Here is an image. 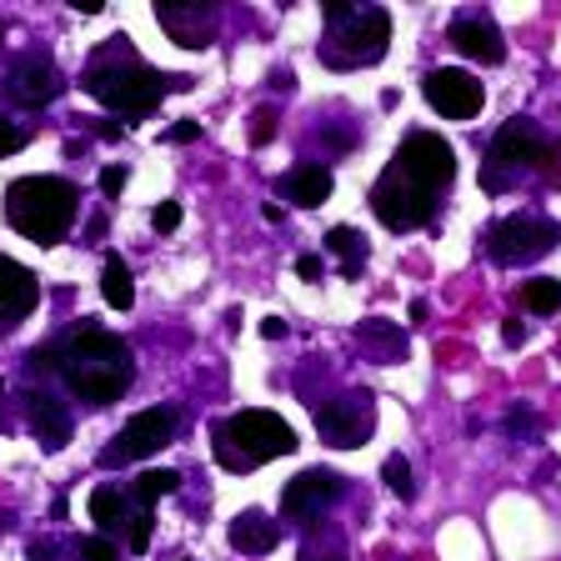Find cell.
Returning a JSON list of instances; mask_svg holds the SVG:
<instances>
[{
  "instance_id": "6da1fadb",
  "label": "cell",
  "mask_w": 561,
  "mask_h": 561,
  "mask_svg": "<svg viewBox=\"0 0 561 561\" xmlns=\"http://www.w3.org/2000/svg\"><path fill=\"white\" fill-rule=\"evenodd\" d=\"M456 181V151L451 140H442L436 130H416L397 146L391 165L376 175L371 186V210L386 231H421L436 221L442 196Z\"/></svg>"
},
{
  "instance_id": "7a4b0ae2",
  "label": "cell",
  "mask_w": 561,
  "mask_h": 561,
  "mask_svg": "<svg viewBox=\"0 0 561 561\" xmlns=\"http://www.w3.org/2000/svg\"><path fill=\"white\" fill-rule=\"evenodd\" d=\"M50 366L70 386V397H81L85 407H111L136 381L130 346L116 331H101V327H76L60 346H50Z\"/></svg>"
},
{
  "instance_id": "3957f363",
  "label": "cell",
  "mask_w": 561,
  "mask_h": 561,
  "mask_svg": "<svg viewBox=\"0 0 561 561\" xmlns=\"http://www.w3.org/2000/svg\"><path fill=\"white\" fill-rule=\"evenodd\" d=\"M81 91L95 95L101 105H111V111H121V116L140 121V116H151L171 91H191V76H165V70L146 66L130 50L126 35H116L111 46L91 56V66L81 76Z\"/></svg>"
},
{
  "instance_id": "277c9868",
  "label": "cell",
  "mask_w": 561,
  "mask_h": 561,
  "mask_svg": "<svg viewBox=\"0 0 561 561\" xmlns=\"http://www.w3.org/2000/svg\"><path fill=\"white\" fill-rule=\"evenodd\" d=\"M522 181H541L547 191L561 186V156H557V146H551V136L531 116H512L491 136L486 171H481V186H486L491 196H502V191L522 186Z\"/></svg>"
},
{
  "instance_id": "5b68a950",
  "label": "cell",
  "mask_w": 561,
  "mask_h": 561,
  "mask_svg": "<svg viewBox=\"0 0 561 561\" xmlns=\"http://www.w3.org/2000/svg\"><path fill=\"white\" fill-rule=\"evenodd\" d=\"M81 216V191L66 175H21L5 186V221L35 245H60Z\"/></svg>"
},
{
  "instance_id": "8992f818",
  "label": "cell",
  "mask_w": 561,
  "mask_h": 561,
  "mask_svg": "<svg viewBox=\"0 0 561 561\" xmlns=\"http://www.w3.org/2000/svg\"><path fill=\"white\" fill-rule=\"evenodd\" d=\"M291 451H296V432L276 411H261V407L231 411V416H221L210 426V456H216V467L236 471V477H245V471H256Z\"/></svg>"
},
{
  "instance_id": "52a82bcc",
  "label": "cell",
  "mask_w": 561,
  "mask_h": 561,
  "mask_svg": "<svg viewBox=\"0 0 561 561\" xmlns=\"http://www.w3.org/2000/svg\"><path fill=\"white\" fill-rule=\"evenodd\" d=\"M386 46H391V11H381V5H327V31L316 46L327 70L376 66Z\"/></svg>"
},
{
  "instance_id": "ba28073f",
  "label": "cell",
  "mask_w": 561,
  "mask_h": 561,
  "mask_svg": "<svg viewBox=\"0 0 561 561\" xmlns=\"http://www.w3.org/2000/svg\"><path fill=\"white\" fill-rule=\"evenodd\" d=\"M481 241H486V256L496 261V266H531V261H541L547 251H557L561 221L537 216V210H512V216H496Z\"/></svg>"
},
{
  "instance_id": "9c48e42d",
  "label": "cell",
  "mask_w": 561,
  "mask_h": 561,
  "mask_svg": "<svg viewBox=\"0 0 561 561\" xmlns=\"http://www.w3.org/2000/svg\"><path fill=\"white\" fill-rule=\"evenodd\" d=\"M311 416H316V432L327 446H366V436L376 432V401L371 391H341V397L327 401H311Z\"/></svg>"
},
{
  "instance_id": "30bf717a",
  "label": "cell",
  "mask_w": 561,
  "mask_h": 561,
  "mask_svg": "<svg viewBox=\"0 0 561 561\" xmlns=\"http://www.w3.org/2000/svg\"><path fill=\"white\" fill-rule=\"evenodd\" d=\"M175 426H181V416H175V407H146L136 411V416L121 426L116 436H111V446L101 451V467H126V461H146V456H156L165 442L175 436Z\"/></svg>"
},
{
  "instance_id": "8fae6325",
  "label": "cell",
  "mask_w": 561,
  "mask_h": 561,
  "mask_svg": "<svg viewBox=\"0 0 561 561\" xmlns=\"http://www.w3.org/2000/svg\"><path fill=\"white\" fill-rule=\"evenodd\" d=\"M336 496H341V477H336V471L306 467L301 477H291V481H286V491H280V516H286V522H296V526H311V522H321V516L336 506Z\"/></svg>"
},
{
  "instance_id": "7c38bea8",
  "label": "cell",
  "mask_w": 561,
  "mask_h": 561,
  "mask_svg": "<svg viewBox=\"0 0 561 561\" xmlns=\"http://www.w3.org/2000/svg\"><path fill=\"white\" fill-rule=\"evenodd\" d=\"M421 95H426V105L442 111L446 121H471L481 111V101H486L477 76H471V70H451V66L432 70V76L421 81Z\"/></svg>"
},
{
  "instance_id": "4fadbf2b",
  "label": "cell",
  "mask_w": 561,
  "mask_h": 561,
  "mask_svg": "<svg viewBox=\"0 0 561 561\" xmlns=\"http://www.w3.org/2000/svg\"><path fill=\"white\" fill-rule=\"evenodd\" d=\"M5 91H11L15 105H25V111H41V105H50L60 91H66V76H60V66L50 56L31 50V56H21L11 66V76H5Z\"/></svg>"
},
{
  "instance_id": "5bb4252c",
  "label": "cell",
  "mask_w": 561,
  "mask_h": 561,
  "mask_svg": "<svg viewBox=\"0 0 561 561\" xmlns=\"http://www.w3.org/2000/svg\"><path fill=\"white\" fill-rule=\"evenodd\" d=\"M446 46H451L456 56L477 60V66H502V60H506L502 31H496V21H491V15H481V11L456 15V21L446 25Z\"/></svg>"
},
{
  "instance_id": "9a60e30c",
  "label": "cell",
  "mask_w": 561,
  "mask_h": 561,
  "mask_svg": "<svg viewBox=\"0 0 561 561\" xmlns=\"http://www.w3.org/2000/svg\"><path fill=\"white\" fill-rule=\"evenodd\" d=\"M35 306H41V280H35V271L21 266L15 256H0V336H11Z\"/></svg>"
},
{
  "instance_id": "2e32d148",
  "label": "cell",
  "mask_w": 561,
  "mask_h": 561,
  "mask_svg": "<svg viewBox=\"0 0 561 561\" xmlns=\"http://www.w3.org/2000/svg\"><path fill=\"white\" fill-rule=\"evenodd\" d=\"M156 25L171 35L175 46L206 50L210 41H216L221 11H216V5H156Z\"/></svg>"
},
{
  "instance_id": "e0dca14e",
  "label": "cell",
  "mask_w": 561,
  "mask_h": 561,
  "mask_svg": "<svg viewBox=\"0 0 561 561\" xmlns=\"http://www.w3.org/2000/svg\"><path fill=\"white\" fill-rule=\"evenodd\" d=\"M85 512H91V522L101 526V537H126L130 516L146 512V506H136V496H130L126 486H116V481H101V486L91 491Z\"/></svg>"
},
{
  "instance_id": "ac0fdd59",
  "label": "cell",
  "mask_w": 561,
  "mask_h": 561,
  "mask_svg": "<svg viewBox=\"0 0 561 561\" xmlns=\"http://www.w3.org/2000/svg\"><path fill=\"white\" fill-rule=\"evenodd\" d=\"M25 416H31V432L46 451H60L70 442V411L50 391H25Z\"/></svg>"
},
{
  "instance_id": "d6986e66",
  "label": "cell",
  "mask_w": 561,
  "mask_h": 561,
  "mask_svg": "<svg viewBox=\"0 0 561 561\" xmlns=\"http://www.w3.org/2000/svg\"><path fill=\"white\" fill-rule=\"evenodd\" d=\"M231 547L241 551V557H266V551L280 547V522H271V516L256 512V506H245V512L231 522Z\"/></svg>"
},
{
  "instance_id": "ffe728a7",
  "label": "cell",
  "mask_w": 561,
  "mask_h": 561,
  "mask_svg": "<svg viewBox=\"0 0 561 561\" xmlns=\"http://www.w3.org/2000/svg\"><path fill=\"white\" fill-rule=\"evenodd\" d=\"M331 186H336V181H331V171L321 161H301V165H291V171H286V201H291V206H321V201H331Z\"/></svg>"
},
{
  "instance_id": "44dd1931",
  "label": "cell",
  "mask_w": 561,
  "mask_h": 561,
  "mask_svg": "<svg viewBox=\"0 0 561 561\" xmlns=\"http://www.w3.org/2000/svg\"><path fill=\"white\" fill-rule=\"evenodd\" d=\"M356 341H362V351L371 356L376 366H391L407 356V336H401L391 321H381V316H371V321H362L356 327Z\"/></svg>"
},
{
  "instance_id": "7402d4cb",
  "label": "cell",
  "mask_w": 561,
  "mask_h": 561,
  "mask_svg": "<svg viewBox=\"0 0 561 561\" xmlns=\"http://www.w3.org/2000/svg\"><path fill=\"white\" fill-rule=\"evenodd\" d=\"M327 251L341 261V276L356 280L366 271V261H371V251H366V236L351 231V226H331L327 231Z\"/></svg>"
},
{
  "instance_id": "603a6c76",
  "label": "cell",
  "mask_w": 561,
  "mask_h": 561,
  "mask_svg": "<svg viewBox=\"0 0 561 561\" xmlns=\"http://www.w3.org/2000/svg\"><path fill=\"white\" fill-rule=\"evenodd\" d=\"M101 296H105V306H111V311H130V306H136V280H130V266L121 256H105Z\"/></svg>"
},
{
  "instance_id": "cb8c5ba5",
  "label": "cell",
  "mask_w": 561,
  "mask_h": 561,
  "mask_svg": "<svg viewBox=\"0 0 561 561\" xmlns=\"http://www.w3.org/2000/svg\"><path fill=\"white\" fill-rule=\"evenodd\" d=\"M171 491H181V471L161 467V471H140L136 486H130V496H136V506H146V512H151L161 496H171Z\"/></svg>"
},
{
  "instance_id": "d4e9b609",
  "label": "cell",
  "mask_w": 561,
  "mask_h": 561,
  "mask_svg": "<svg viewBox=\"0 0 561 561\" xmlns=\"http://www.w3.org/2000/svg\"><path fill=\"white\" fill-rule=\"evenodd\" d=\"M522 306L531 316H551L561 311V280L541 276V280H522Z\"/></svg>"
},
{
  "instance_id": "484cf974",
  "label": "cell",
  "mask_w": 561,
  "mask_h": 561,
  "mask_svg": "<svg viewBox=\"0 0 561 561\" xmlns=\"http://www.w3.org/2000/svg\"><path fill=\"white\" fill-rule=\"evenodd\" d=\"M381 477H386V486L397 491L401 502H411V496H416V481H411V461H407V456H401V451H391V456H386Z\"/></svg>"
},
{
  "instance_id": "4316f807",
  "label": "cell",
  "mask_w": 561,
  "mask_h": 561,
  "mask_svg": "<svg viewBox=\"0 0 561 561\" xmlns=\"http://www.w3.org/2000/svg\"><path fill=\"white\" fill-rule=\"evenodd\" d=\"M151 531H156V516L151 512H136V516H130V526H126V547L130 551H146V547H151Z\"/></svg>"
},
{
  "instance_id": "83f0119b",
  "label": "cell",
  "mask_w": 561,
  "mask_h": 561,
  "mask_svg": "<svg viewBox=\"0 0 561 561\" xmlns=\"http://www.w3.org/2000/svg\"><path fill=\"white\" fill-rule=\"evenodd\" d=\"M76 551H81L85 561H121V551H116V541L111 537H81V547Z\"/></svg>"
},
{
  "instance_id": "f1b7e54d",
  "label": "cell",
  "mask_w": 561,
  "mask_h": 561,
  "mask_svg": "<svg viewBox=\"0 0 561 561\" xmlns=\"http://www.w3.org/2000/svg\"><path fill=\"white\" fill-rule=\"evenodd\" d=\"M271 136H276V105H261L251 116V146H266Z\"/></svg>"
},
{
  "instance_id": "f546056e",
  "label": "cell",
  "mask_w": 561,
  "mask_h": 561,
  "mask_svg": "<svg viewBox=\"0 0 561 561\" xmlns=\"http://www.w3.org/2000/svg\"><path fill=\"white\" fill-rule=\"evenodd\" d=\"M301 561H346V547L341 541H301Z\"/></svg>"
},
{
  "instance_id": "4dcf8cb0",
  "label": "cell",
  "mask_w": 561,
  "mask_h": 561,
  "mask_svg": "<svg viewBox=\"0 0 561 561\" xmlns=\"http://www.w3.org/2000/svg\"><path fill=\"white\" fill-rule=\"evenodd\" d=\"M25 146V130L21 126H11V121L0 116V161H5V156H15Z\"/></svg>"
},
{
  "instance_id": "1f68e13d",
  "label": "cell",
  "mask_w": 561,
  "mask_h": 561,
  "mask_svg": "<svg viewBox=\"0 0 561 561\" xmlns=\"http://www.w3.org/2000/svg\"><path fill=\"white\" fill-rule=\"evenodd\" d=\"M151 226L156 231H175V226H181V206H175V201H161V206L151 210Z\"/></svg>"
},
{
  "instance_id": "d6a6232c",
  "label": "cell",
  "mask_w": 561,
  "mask_h": 561,
  "mask_svg": "<svg viewBox=\"0 0 561 561\" xmlns=\"http://www.w3.org/2000/svg\"><path fill=\"white\" fill-rule=\"evenodd\" d=\"M201 136V126H196V121H181V126H171V130H165V140H171V146H191V140H196Z\"/></svg>"
},
{
  "instance_id": "836d02e7",
  "label": "cell",
  "mask_w": 561,
  "mask_h": 561,
  "mask_svg": "<svg viewBox=\"0 0 561 561\" xmlns=\"http://www.w3.org/2000/svg\"><path fill=\"white\" fill-rule=\"evenodd\" d=\"M121 186H126V171H121V165H105V171H101V191H105V196H121Z\"/></svg>"
},
{
  "instance_id": "e575fe53",
  "label": "cell",
  "mask_w": 561,
  "mask_h": 561,
  "mask_svg": "<svg viewBox=\"0 0 561 561\" xmlns=\"http://www.w3.org/2000/svg\"><path fill=\"white\" fill-rule=\"evenodd\" d=\"M296 276H301V280H321V276H327V266H321V256H296Z\"/></svg>"
},
{
  "instance_id": "d590c367",
  "label": "cell",
  "mask_w": 561,
  "mask_h": 561,
  "mask_svg": "<svg viewBox=\"0 0 561 561\" xmlns=\"http://www.w3.org/2000/svg\"><path fill=\"white\" fill-rule=\"evenodd\" d=\"M502 341H506V346H522V341H526V327H522V321H506V327H502Z\"/></svg>"
},
{
  "instance_id": "8d00e7d4",
  "label": "cell",
  "mask_w": 561,
  "mask_h": 561,
  "mask_svg": "<svg viewBox=\"0 0 561 561\" xmlns=\"http://www.w3.org/2000/svg\"><path fill=\"white\" fill-rule=\"evenodd\" d=\"M261 336H266V341L286 336V321H280V316H266V321H261Z\"/></svg>"
},
{
  "instance_id": "74e56055",
  "label": "cell",
  "mask_w": 561,
  "mask_h": 561,
  "mask_svg": "<svg viewBox=\"0 0 561 561\" xmlns=\"http://www.w3.org/2000/svg\"><path fill=\"white\" fill-rule=\"evenodd\" d=\"M506 426H512V432H537V421L526 416V411H512V416H506Z\"/></svg>"
},
{
  "instance_id": "f35d334b",
  "label": "cell",
  "mask_w": 561,
  "mask_h": 561,
  "mask_svg": "<svg viewBox=\"0 0 561 561\" xmlns=\"http://www.w3.org/2000/svg\"><path fill=\"white\" fill-rule=\"evenodd\" d=\"M31 561H56V541H35V547H31Z\"/></svg>"
}]
</instances>
